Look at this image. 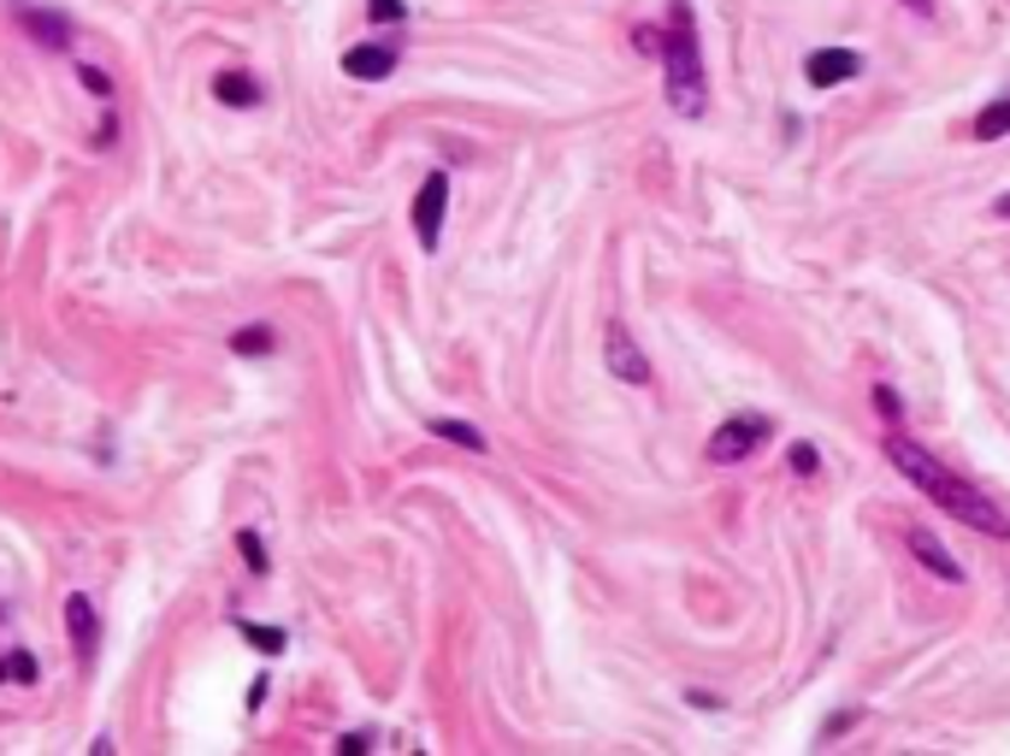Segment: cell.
Listing matches in <instances>:
<instances>
[{
	"label": "cell",
	"instance_id": "obj_1",
	"mask_svg": "<svg viewBox=\"0 0 1010 756\" xmlns=\"http://www.w3.org/2000/svg\"><path fill=\"white\" fill-rule=\"evenodd\" d=\"M886 461H893V468H898L904 479H911V485H916L922 496H934V503L946 508V514H957L964 526H975L981 538H1010V521H1004V508L992 503L987 491H975L964 473H951V468H946V461H939L934 450H922L916 438L893 432V438H886Z\"/></svg>",
	"mask_w": 1010,
	"mask_h": 756
},
{
	"label": "cell",
	"instance_id": "obj_2",
	"mask_svg": "<svg viewBox=\"0 0 1010 756\" xmlns=\"http://www.w3.org/2000/svg\"><path fill=\"white\" fill-rule=\"evenodd\" d=\"M662 72H667V107L697 118L709 101V77H704V54H697V24H692V7L674 0V24L662 36Z\"/></svg>",
	"mask_w": 1010,
	"mask_h": 756
},
{
	"label": "cell",
	"instance_id": "obj_3",
	"mask_svg": "<svg viewBox=\"0 0 1010 756\" xmlns=\"http://www.w3.org/2000/svg\"><path fill=\"white\" fill-rule=\"evenodd\" d=\"M768 438H775V420H768V414H733V420L715 426L709 461H715V468H727V461H745V455H757Z\"/></svg>",
	"mask_w": 1010,
	"mask_h": 756
},
{
	"label": "cell",
	"instance_id": "obj_4",
	"mask_svg": "<svg viewBox=\"0 0 1010 756\" xmlns=\"http://www.w3.org/2000/svg\"><path fill=\"white\" fill-rule=\"evenodd\" d=\"M443 213H450V178L432 171V178L420 183V196H414V237H420L425 254L443 243Z\"/></svg>",
	"mask_w": 1010,
	"mask_h": 756
},
{
	"label": "cell",
	"instance_id": "obj_5",
	"mask_svg": "<svg viewBox=\"0 0 1010 756\" xmlns=\"http://www.w3.org/2000/svg\"><path fill=\"white\" fill-rule=\"evenodd\" d=\"M397 65H402V42L372 36V42L344 48V77H355V83H385L390 72H397Z\"/></svg>",
	"mask_w": 1010,
	"mask_h": 756
},
{
	"label": "cell",
	"instance_id": "obj_6",
	"mask_svg": "<svg viewBox=\"0 0 1010 756\" xmlns=\"http://www.w3.org/2000/svg\"><path fill=\"white\" fill-rule=\"evenodd\" d=\"M19 24L36 48H48V54H72V42H77V24L54 7H30V0H19Z\"/></svg>",
	"mask_w": 1010,
	"mask_h": 756
},
{
	"label": "cell",
	"instance_id": "obj_7",
	"mask_svg": "<svg viewBox=\"0 0 1010 756\" xmlns=\"http://www.w3.org/2000/svg\"><path fill=\"white\" fill-rule=\"evenodd\" d=\"M858 72H863L858 48H816V54L803 60V83H810V90H839V83H851Z\"/></svg>",
	"mask_w": 1010,
	"mask_h": 756
},
{
	"label": "cell",
	"instance_id": "obj_8",
	"mask_svg": "<svg viewBox=\"0 0 1010 756\" xmlns=\"http://www.w3.org/2000/svg\"><path fill=\"white\" fill-rule=\"evenodd\" d=\"M603 355H609V372L621 378V385H650V360H644V349L632 343V332L627 325H609V337H603Z\"/></svg>",
	"mask_w": 1010,
	"mask_h": 756
},
{
	"label": "cell",
	"instance_id": "obj_9",
	"mask_svg": "<svg viewBox=\"0 0 1010 756\" xmlns=\"http://www.w3.org/2000/svg\"><path fill=\"white\" fill-rule=\"evenodd\" d=\"M65 632H72V657L90 668L95 662V644H101V615H95V603L83 591L65 597Z\"/></svg>",
	"mask_w": 1010,
	"mask_h": 756
},
{
	"label": "cell",
	"instance_id": "obj_10",
	"mask_svg": "<svg viewBox=\"0 0 1010 756\" xmlns=\"http://www.w3.org/2000/svg\"><path fill=\"white\" fill-rule=\"evenodd\" d=\"M911 556H916L922 567H928L934 579H946V586H964V567H957V556L934 538L928 526H911Z\"/></svg>",
	"mask_w": 1010,
	"mask_h": 756
},
{
	"label": "cell",
	"instance_id": "obj_11",
	"mask_svg": "<svg viewBox=\"0 0 1010 756\" xmlns=\"http://www.w3.org/2000/svg\"><path fill=\"white\" fill-rule=\"evenodd\" d=\"M213 101H219V107H236V113H254L266 101V90H261V77H249V72H219L213 77Z\"/></svg>",
	"mask_w": 1010,
	"mask_h": 756
},
{
	"label": "cell",
	"instance_id": "obj_12",
	"mask_svg": "<svg viewBox=\"0 0 1010 756\" xmlns=\"http://www.w3.org/2000/svg\"><path fill=\"white\" fill-rule=\"evenodd\" d=\"M231 355H243V360H266V355H278V325L254 319V325H243V332H231Z\"/></svg>",
	"mask_w": 1010,
	"mask_h": 756
},
{
	"label": "cell",
	"instance_id": "obj_13",
	"mask_svg": "<svg viewBox=\"0 0 1010 756\" xmlns=\"http://www.w3.org/2000/svg\"><path fill=\"white\" fill-rule=\"evenodd\" d=\"M231 632H236V639H249V650H261V657H284V650H290L284 627H261V621H249V615H231Z\"/></svg>",
	"mask_w": 1010,
	"mask_h": 756
},
{
	"label": "cell",
	"instance_id": "obj_14",
	"mask_svg": "<svg viewBox=\"0 0 1010 756\" xmlns=\"http://www.w3.org/2000/svg\"><path fill=\"white\" fill-rule=\"evenodd\" d=\"M969 136H975V143H999V136H1010V90H1004V95H992L987 107L975 113Z\"/></svg>",
	"mask_w": 1010,
	"mask_h": 756
},
{
	"label": "cell",
	"instance_id": "obj_15",
	"mask_svg": "<svg viewBox=\"0 0 1010 756\" xmlns=\"http://www.w3.org/2000/svg\"><path fill=\"white\" fill-rule=\"evenodd\" d=\"M425 426H432V438H443V443H461V450L485 455V432H478V426H467V420H450V414H438V420H425Z\"/></svg>",
	"mask_w": 1010,
	"mask_h": 756
},
{
	"label": "cell",
	"instance_id": "obj_16",
	"mask_svg": "<svg viewBox=\"0 0 1010 756\" xmlns=\"http://www.w3.org/2000/svg\"><path fill=\"white\" fill-rule=\"evenodd\" d=\"M236 549H243V561H249V574L254 579H266L272 574V556H266V538L254 526H236Z\"/></svg>",
	"mask_w": 1010,
	"mask_h": 756
},
{
	"label": "cell",
	"instance_id": "obj_17",
	"mask_svg": "<svg viewBox=\"0 0 1010 756\" xmlns=\"http://www.w3.org/2000/svg\"><path fill=\"white\" fill-rule=\"evenodd\" d=\"M786 468H792L798 479H816L821 473V450H816V443H792V450H786Z\"/></svg>",
	"mask_w": 1010,
	"mask_h": 756
},
{
	"label": "cell",
	"instance_id": "obj_18",
	"mask_svg": "<svg viewBox=\"0 0 1010 756\" xmlns=\"http://www.w3.org/2000/svg\"><path fill=\"white\" fill-rule=\"evenodd\" d=\"M77 83H83V90H90L95 101H113V77L101 72V65H90V60H83V65H77Z\"/></svg>",
	"mask_w": 1010,
	"mask_h": 756
},
{
	"label": "cell",
	"instance_id": "obj_19",
	"mask_svg": "<svg viewBox=\"0 0 1010 756\" xmlns=\"http://www.w3.org/2000/svg\"><path fill=\"white\" fill-rule=\"evenodd\" d=\"M12 680H19V685L42 680V657H36V650H12Z\"/></svg>",
	"mask_w": 1010,
	"mask_h": 756
},
{
	"label": "cell",
	"instance_id": "obj_20",
	"mask_svg": "<svg viewBox=\"0 0 1010 756\" xmlns=\"http://www.w3.org/2000/svg\"><path fill=\"white\" fill-rule=\"evenodd\" d=\"M367 19L372 24H402L408 19V0H367Z\"/></svg>",
	"mask_w": 1010,
	"mask_h": 756
},
{
	"label": "cell",
	"instance_id": "obj_21",
	"mask_svg": "<svg viewBox=\"0 0 1010 756\" xmlns=\"http://www.w3.org/2000/svg\"><path fill=\"white\" fill-rule=\"evenodd\" d=\"M372 738H379L372 727H355V733H344V738H337V750H344V756H355V750H372Z\"/></svg>",
	"mask_w": 1010,
	"mask_h": 756
},
{
	"label": "cell",
	"instance_id": "obj_22",
	"mask_svg": "<svg viewBox=\"0 0 1010 756\" xmlns=\"http://www.w3.org/2000/svg\"><path fill=\"white\" fill-rule=\"evenodd\" d=\"M875 402H881V414L893 420V426L904 420V408H898V397H893V390H886V385H875Z\"/></svg>",
	"mask_w": 1010,
	"mask_h": 756
},
{
	"label": "cell",
	"instance_id": "obj_23",
	"mask_svg": "<svg viewBox=\"0 0 1010 756\" xmlns=\"http://www.w3.org/2000/svg\"><path fill=\"white\" fill-rule=\"evenodd\" d=\"M113 143H118V118L107 113V118H101V130H95V148H101V154H107Z\"/></svg>",
	"mask_w": 1010,
	"mask_h": 756
},
{
	"label": "cell",
	"instance_id": "obj_24",
	"mask_svg": "<svg viewBox=\"0 0 1010 756\" xmlns=\"http://www.w3.org/2000/svg\"><path fill=\"white\" fill-rule=\"evenodd\" d=\"M266 685H272L266 674H254V685H249V710H261V703H266Z\"/></svg>",
	"mask_w": 1010,
	"mask_h": 756
},
{
	"label": "cell",
	"instance_id": "obj_25",
	"mask_svg": "<svg viewBox=\"0 0 1010 756\" xmlns=\"http://www.w3.org/2000/svg\"><path fill=\"white\" fill-rule=\"evenodd\" d=\"M911 12H922V19H934V0H904Z\"/></svg>",
	"mask_w": 1010,
	"mask_h": 756
},
{
	"label": "cell",
	"instance_id": "obj_26",
	"mask_svg": "<svg viewBox=\"0 0 1010 756\" xmlns=\"http://www.w3.org/2000/svg\"><path fill=\"white\" fill-rule=\"evenodd\" d=\"M7 680H12V650L0 657V685H7Z\"/></svg>",
	"mask_w": 1010,
	"mask_h": 756
},
{
	"label": "cell",
	"instance_id": "obj_27",
	"mask_svg": "<svg viewBox=\"0 0 1010 756\" xmlns=\"http://www.w3.org/2000/svg\"><path fill=\"white\" fill-rule=\"evenodd\" d=\"M992 213H999V219H1010V196H999V201H992Z\"/></svg>",
	"mask_w": 1010,
	"mask_h": 756
},
{
	"label": "cell",
	"instance_id": "obj_28",
	"mask_svg": "<svg viewBox=\"0 0 1010 756\" xmlns=\"http://www.w3.org/2000/svg\"><path fill=\"white\" fill-rule=\"evenodd\" d=\"M0 615H7V609H0Z\"/></svg>",
	"mask_w": 1010,
	"mask_h": 756
}]
</instances>
